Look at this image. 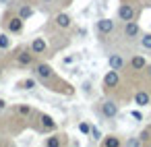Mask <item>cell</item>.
I'll use <instances>...</instances> for the list:
<instances>
[{"label": "cell", "mask_w": 151, "mask_h": 147, "mask_svg": "<svg viewBox=\"0 0 151 147\" xmlns=\"http://www.w3.org/2000/svg\"><path fill=\"white\" fill-rule=\"evenodd\" d=\"M114 27H116L114 19H99V21L95 23V29H97L99 35H108V33H112Z\"/></svg>", "instance_id": "6da1fadb"}, {"label": "cell", "mask_w": 151, "mask_h": 147, "mask_svg": "<svg viewBox=\"0 0 151 147\" xmlns=\"http://www.w3.org/2000/svg\"><path fill=\"white\" fill-rule=\"evenodd\" d=\"M134 17H137V11H134V6H130V4H122L120 9H118V19L120 21H134Z\"/></svg>", "instance_id": "7a4b0ae2"}, {"label": "cell", "mask_w": 151, "mask_h": 147, "mask_svg": "<svg viewBox=\"0 0 151 147\" xmlns=\"http://www.w3.org/2000/svg\"><path fill=\"white\" fill-rule=\"evenodd\" d=\"M139 35H141V27H139L134 21H126V23H124V37L134 40V37H139Z\"/></svg>", "instance_id": "3957f363"}, {"label": "cell", "mask_w": 151, "mask_h": 147, "mask_svg": "<svg viewBox=\"0 0 151 147\" xmlns=\"http://www.w3.org/2000/svg\"><path fill=\"white\" fill-rule=\"evenodd\" d=\"M101 114H104L106 118H114V116L118 114V106H116V102L106 99V102L101 104Z\"/></svg>", "instance_id": "277c9868"}, {"label": "cell", "mask_w": 151, "mask_h": 147, "mask_svg": "<svg viewBox=\"0 0 151 147\" xmlns=\"http://www.w3.org/2000/svg\"><path fill=\"white\" fill-rule=\"evenodd\" d=\"M6 29H9L11 33H21V31H23V19H21L19 15H17V17H13V19H9Z\"/></svg>", "instance_id": "5b68a950"}, {"label": "cell", "mask_w": 151, "mask_h": 147, "mask_svg": "<svg viewBox=\"0 0 151 147\" xmlns=\"http://www.w3.org/2000/svg\"><path fill=\"white\" fill-rule=\"evenodd\" d=\"M31 62H33V52H31V50H23V52L17 54V64H21V66H29Z\"/></svg>", "instance_id": "8992f818"}, {"label": "cell", "mask_w": 151, "mask_h": 147, "mask_svg": "<svg viewBox=\"0 0 151 147\" xmlns=\"http://www.w3.org/2000/svg\"><path fill=\"white\" fill-rule=\"evenodd\" d=\"M35 75H37L40 79H52V77H54V71H52L50 64H37V66H35Z\"/></svg>", "instance_id": "52a82bcc"}, {"label": "cell", "mask_w": 151, "mask_h": 147, "mask_svg": "<svg viewBox=\"0 0 151 147\" xmlns=\"http://www.w3.org/2000/svg\"><path fill=\"white\" fill-rule=\"evenodd\" d=\"M46 50H48V44H46L44 37H35V40L31 42V52H33V54H44Z\"/></svg>", "instance_id": "ba28073f"}, {"label": "cell", "mask_w": 151, "mask_h": 147, "mask_svg": "<svg viewBox=\"0 0 151 147\" xmlns=\"http://www.w3.org/2000/svg\"><path fill=\"white\" fill-rule=\"evenodd\" d=\"M104 85L106 87H116L118 85V71H108V75L104 77Z\"/></svg>", "instance_id": "9c48e42d"}, {"label": "cell", "mask_w": 151, "mask_h": 147, "mask_svg": "<svg viewBox=\"0 0 151 147\" xmlns=\"http://www.w3.org/2000/svg\"><path fill=\"white\" fill-rule=\"evenodd\" d=\"M149 102H151V95H149L147 91H137V93H134V104H137L139 108L147 106Z\"/></svg>", "instance_id": "30bf717a"}, {"label": "cell", "mask_w": 151, "mask_h": 147, "mask_svg": "<svg viewBox=\"0 0 151 147\" xmlns=\"http://www.w3.org/2000/svg\"><path fill=\"white\" fill-rule=\"evenodd\" d=\"M40 120H42V130H54V128H56V122H54V118H52V116L42 114V116H40Z\"/></svg>", "instance_id": "8fae6325"}, {"label": "cell", "mask_w": 151, "mask_h": 147, "mask_svg": "<svg viewBox=\"0 0 151 147\" xmlns=\"http://www.w3.org/2000/svg\"><path fill=\"white\" fill-rule=\"evenodd\" d=\"M70 23H73V21H70V17H68L66 13H60V15H56V25H58V27H62V29H68V27H70Z\"/></svg>", "instance_id": "7c38bea8"}, {"label": "cell", "mask_w": 151, "mask_h": 147, "mask_svg": "<svg viewBox=\"0 0 151 147\" xmlns=\"http://www.w3.org/2000/svg\"><path fill=\"white\" fill-rule=\"evenodd\" d=\"M108 64H110V68H114V71H120V68L124 66V60H122L118 54H112V56L108 58Z\"/></svg>", "instance_id": "4fadbf2b"}, {"label": "cell", "mask_w": 151, "mask_h": 147, "mask_svg": "<svg viewBox=\"0 0 151 147\" xmlns=\"http://www.w3.org/2000/svg\"><path fill=\"white\" fill-rule=\"evenodd\" d=\"M130 66H132V71H143V68L147 66V60H145L143 56H134V58L130 60Z\"/></svg>", "instance_id": "5bb4252c"}, {"label": "cell", "mask_w": 151, "mask_h": 147, "mask_svg": "<svg viewBox=\"0 0 151 147\" xmlns=\"http://www.w3.org/2000/svg\"><path fill=\"white\" fill-rule=\"evenodd\" d=\"M19 17L25 21V19H29V17H33V9L31 6H27V4H23L21 9H19Z\"/></svg>", "instance_id": "9a60e30c"}, {"label": "cell", "mask_w": 151, "mask_h": 147, "mask_svg": "<svg viewBox=\"0 0 151 147\" xmlns=\"http://www.w3.org/2000/svg\"><path fill=\"white\" fill-rule=\"evenodd\" d=\"M11 48V37L6 33H0V50H9Z\"/></svg>", "instance_id": "2e32d148"}, {"label": "cell", "mask_w": 151, "mask_h": 147, "mask_svg": "<svg viewBox=\"0 0 151 147\" xmlns=\"http://www.w3.org/2000/svg\"><path fill=\"white\" fill-rule=\"evenodd\" d=\"M141 48L143 50H151V33H145L141 37Z\"/></svg>", "instance_id": "e0dca14e"}, {"label": "cell", "mask_w": 151, "mask_h": 147, "mask_svg": "<svg viewBox=\"0 0 151 147\" xmlns=\"http://www.w3.org/2000/svg\"><path fill=\"white\" fill-rule=\"evenodd\" d=\"M19 87H21V89H33V87H35V79H25V81L19 83Z\"/></svg>", "instance_id": "ac0fdd59"}, {"label": "cell", "mask_w": 151, "mask_h": 147, "mask_svg": "<svg viewBox=\"0 0 151 147\" xmlns=\"http://www.w3.org/2000/svg\"><path fill=\"white\" fill-rule=\"evenodd\" d=\"M104 145H106V147H118V145H120V139H118V137H108V139L104 141Z\"/></svg>", "instance_id": "d6986e66"}, {"label": "cell", "mask_w": 151, "mask_h": 147, "mask_svg": "<svg viewBox=\"0 0 151 147\" xmlns=\"http://www.w3.org/2000/svg\"><path fill=\"white\" fill-rule=\"evenodd\" d=\"M17 112H19L21 116H31V108H29V106H19Z\"/></svg>", "instance_id": "ffe728a7"}, {"label": "cell", "mask_w": 151, "mask_h": 147, "mask_svg": "<svg viewBox=\"0 0 151 147\" xmlns=\"http://www.w3.org/2000/svg\"><path fill=\"white\" fill-rule=\"evenodd\" d=\"M46 145L48 147H58L60 145V139L58 137H50V139H46Z\"/></svg>", "instance_id": "44dd1931"}, {"label": "cell", "mask_w": 151, "mask_h": 147, "mask_svg": "<svg viewBox=\"0 0 151 147\" xmlns=\"http://www.w3.org/2000/svg\"><path fill=\"white\" fill-rule=\"evenodd\" d=\"M79 130H81L83 135H89V133H91V126H89L87 122H81V124H79Z\"/></svg>", "instance_id": "7402d4cb"}, {"label": "cell", "mask_w": 151, "mask_h": 147, "mask_svg": "<svg viewBox=\"0 0 151 147\" xmlns=\"http://www.w3.org/2000/svg\"><path fill=\"white\" fill-rule=\"evenodd\" d=\"M89 135H91L95 141H99V139H101V130H99V128H93V126H91V133H89Z\"/></svg>", "instance_id": "603a6c76"}, {"label": "cell", "mask_w": 151, "mask_h": 147, "mask_svg": "<svg viewBox=\"0 0 151 147\" xmlns=\"http://www.w3.org/2000/svg\"><path fill=\"white\" fill-rule=\"evenodd\" d=\"M132 116H134V118H137V120H141V118H143V116H141V112H137V110H134V112H132Z\"/></svg>", "instance_id": "cb8c5ba5"}, {"label": "cell", "mask_w": 151, "mask_h": 147, "mask_svg": "<svg viewBox=\"0 0 151 147\" xmlns=\"http://www.w3.org/2000/svg\"><path fill=\"white\" fill-rule=\"evenodd\" d=\"M139 143H141V141H137V139H130V141H128V145H132V147H134V145H139Z\"/></svg>", "instance_id": "d4e9b609"}, {"label": "cell", "mask_w": 151, "mask_h": 147, "mask_svg": "<svg viewBox=\"0 0 151 147\" xmlns=\"http://www.w3.org/2000/svg\"><path fill=\"white\" fill-rule=\"evenodd\" d=\"M4 108H6V102H4V99H0V110H4Z\"/></svg>", "instance_id": "484cf974"}, {"label": "cell", "mask_w": 151, "mask_h": 147, "mask_svg": "<svg viewBox=\"0 0 151 147\" xmlns=\"http://www.w3.org/2000/svg\"><path fill=\"white\" fill-rule=\"evenodd\" d=\"M44 2H48V4H50V2H52V0H44Z\"/></svg>", "instance_id": "4316f807"}, {"label": "cell", "mask_w": 151, "mask_h": 147, "mask_svg": "<svg viewBox=\"0 0 151 147\" xmlns=\"http://www.w3.org/2000/svg\"><path fill=\"white\" fill-rule=\"evenodd\" d=\"M147 4H149V6H151V0H147Z\"/></svg>", "instance_id": "83f0119b"}]
</instances>
